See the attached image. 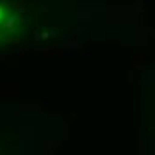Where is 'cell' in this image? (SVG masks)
I'll return each mask as SVG.
<instances>
[{
    "mask_svg": "<svg viewBox=\"0 0 155 155\" xmlns=\"http://www.w3.org/2000/svg\"><path fill=\"white\" fill-rule=\"evenodd\" d=\"M4 18H5V11H4V7L0 5V21H4Z\"/></svg>",
    "mask_w": 155,
    "mask_h": 155,
    "instance_id": "6da1fadb",
    "label": "cell"
}]
</instances>
